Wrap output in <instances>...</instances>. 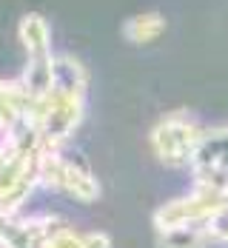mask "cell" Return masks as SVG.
Here are the masks:
<instances>
[{
	"label": "cell",
	"instance_id": "6da1fadb",
	"mask_svg": "<svg viewBox=\"0 0 228 248\" xmlns=\"http://www.w3.org/2000/svg\"><path fill=\"white\" fill-rule=\"evenodd\" d=\"M203 137H205V128L200 125V120L191 111L177 108V111L163 114L152 125L149 143H152L154 157L163 166H168V169H191Z\"/></svg>",
	"mask_w": 228,
	"mask_h": 248
},
{
	"label": "cell",
	"instance_id": "7a4b0ae2",
	"mask_svg": "<svg viewBox=\"0 0 228 248\" xmlns=\"http://www.w3.org/2000/svg\"><path fill=\"white\" fill-rule=\"evenodd\" d=\"M228 205V197L205 191V188H191V194L174 197L163 202L154 211V228L157 231H171V228H185V225H200L208 223L220 208Z\"/></svg>",
	"mask_w": 228,
	"mask_h": 248
},
{
	"label": "cell",
	"instance_id": "3957f363",
	"mask_svg": "<svg viewBox=\"0 0 228 248\" xmlns=\"http://www.w3.org/2000/svg\"><path fill=\"white\" fill-rule=\"evenodd\" d=\"M60 225L57 217H15L0 248H46L51 231Z\"/></svg>",
	"mask_w": 228,
	"mask_h": 248
},
{
	"label": "cell",
	"instance_id": "277c9868",
	"mask_svg": "<svg viewBox=\"0 0 228 248\" xmlns=\"http://www.w3.org/2000/svg\"><path fill=\"white\" fill-rule=\"evenodd\" d=\"M60 191L69 194V197H75L77 202H97V200H100V183H97L94 171H91L86 163H80V160H75V157L66 154L63 188H60Z\"/></svg>",
	"mask_w": 228,
	"mask_h": 248
},
{
	"label": "cell",
	"instance_id": "5b68a950",
	"mask_svg": "<svg viewBox=\"0 0 228 248\" xmlns=\"http://www.w3.org/2000/svg\"><path fill=\"white\" fill-rule=\"evenodd\" d=\"M17 40L23 46L26 57H46L51 54V29L49 20L37 12H29L17 23Z\"/></svg>",
	"mask_w": 228,
	"mask_h": 248
},
{
	"label": "cell",
	"instance_id": "8992f818",
	"mask_svg": "<svg viewBox=\"0 0 228 248\" xmlns=\"http://www.w3.org/2000/svg\"><path fill=\"white\" fill-rule=\"evenodd\" d=\"M31 100L26 94L20 77L17 80H0V131H12L29 111Z\"/></svg>",
	"mask_w": 228,
	"mask_h": 248
},
{
	"label": "cell",
	"instance_id": "52a82bcc",
	"mask_svg": "<svg viewBox=\"0 0 228 248\" xmlns=\"http://www.w3.org/2000/svg\"><path fill=\"white\" fill-rule=\"evenodd\" d=\"M54 89L69 92V94H83L89 92V75L83 63L72 54H54Z\"/></svg>",
	"mask_w": 228,
	"mask_h": 248
},
{
	"label": "cell",
	"instance_id": "ba28073f",
	"mask_svg": "<svg viewBox=\"0 0 228 248\" xmlns=\"http://www.w3.org/2000/svg\"><path fill=\"white\" fill-rule=\"evenodd\" d=\"M166 31V17L160 12H140L123 23V37L131 46H149Z\"/></svg>",
	"mask_w": 228,
	"mask_h": 248
},
{
	"label": "cell",
	"instance_id": "9c48e42d",
	"mask_svg": "<svg viewBox=\"0 0 228 248\" xmlns=\"http://www.w3.org/2000/svg\"><path fill=\"white\" fill-rule=\"evenodd\" d=\"M214 246L208 225H185V228H171V231H157V248H208Z\"/></svg>",
	"mask_w": 228,
	"mask_h": 248
},
{
	"label": "cell",
	"instance_id": "30bf717a",
	"mask_svg": "<svg viewBox=\"0 0 228 248\" xmlns=\"http://www.w3.org/2000/svg\"><path fill=\"white\" fill-rule=\"evenodd\" d=\"M46 248H83V234L72 228V225H57L51 231V237L46 240Z\"/></svg>",
	"mask_w": 228,
	"mask_h": 248
},
{
	"label": "cell",
	"instance_id": "8fae6325",
	"mask_svg": "<svg viewBox=\"0 0 228 248\" xmlns=\"http://www.w3.org/2000/svg\"><path fill=\"white\" fill-rule=\"evenodd\" d=\"M83 248H111V237L106 231H86L83 234Z\"/></svg>",
	"mask_w": 228,
	"mask_h": 248
},
{
	"label": "cell",
	"instance_id": "7c38bea8",
	"mask_svg": "<svg viewBox=\"0 0 228 248\" xmlns=\"http://www.w3.org/2000/svg\"><path fill=\"white\" fill-rule=\"evenodd\" d=\"M12 220H15V217H9V214H3V211H0V246H3V240H6V231H9Z\"/></svg>",
	"mask_w": 228,
	"mask_h": 248
}]
</instances>
